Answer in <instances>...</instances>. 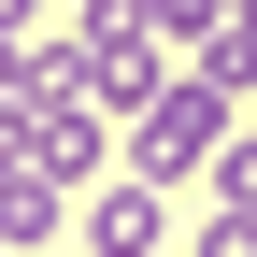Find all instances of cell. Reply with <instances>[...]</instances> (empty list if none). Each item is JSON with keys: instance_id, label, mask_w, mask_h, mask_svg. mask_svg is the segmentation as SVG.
I'll return each mask as SVG.
<instances>
[{"instance_id": "obj_1", "label": "cell", "mask_w": 257, "mask_h": 257, "mask_svg": "<svg viewBox=\"0 0 257 257\" xmlns=\"http://www.w3.org/2000/svg\"><path fill=\"white\" fill-rule=\"evenodd\" d=\"M243 128V86H214V72H172L143 114H128V172H157V186H186V172H214V143Z\"/></svg>"}, {"instance_id": "obj_2", "label": "cell", "mask_w": 257, "mask_h": 257, "mask_svg": "<svg viewBox=\"0 0 257 257\" xmlns=\"http://www.w3.org/2000/svg\"><path fill=\"white\" fill-rule=\"evenodd\" d=\"M172 72H186V57H172V29H157L143 0H100V15H86V100H100L114 128L143 114V100H157Z\"/></svg>"}, {"instance_id": "obj_3", "label": "cell", "mask_w": 257, "mask_h": 257, "mask_svg": "<svg viewBox=\"0 0 257 257\" xmlns=\"http://www.w3.org/2000/svg\"><path fill=\"white\" fill-rule=\"evenodd\" d=\"M172 243V186L157 172H100L86 186V257H157Z\"/></svg>"}, {"instance_id": "obj_4", "label": "cell", "mask_w": 257, "mask_h": 257, "mask_svg": "<svg viewBox=\"0 0 257 257\" xmlns=\"http://www.w3.org/2000/svg\"><path fill=\"white\" fill-rule=\"evenodd\" d=\"M186 72H214V86H243V100H257V0H243V15H214L200 43H186Z\"/></svg>"}, {"instance_id": "obj_5", "label": "cell", "mask_w": 257, "mask_h": 257, "mask_svg": "<svg viewBox=\"0 0 257 257\" xmlns=\"http://www.w3.org/2000/svg\"><path fill=\"white\" fill-rule=\"evenodd\" d=\"M143 15L172 29V43H200V29H214V15H243V0H143Z\"/></svg>"}, {"instance_id": "obj_6", "label": "cell", "mask_w": 257, "mask_h": 257, "mask_svg": "<svg viewBox=\"0 0 257 257\" xmlns=\"http://www.w3.org/2000/svg\"><path fill=\"white\" fill-rule=\"evenodd\" d=\"M57 15V0H0V43H29V29H43Z\"/></svg>"}, {"instance_id": "obj_7", "label": "cell", "mask_w": 257, "mask_h": 257, "mask_svg": "<svg viewBox=\"0 0 257 257\" xmlns=\"http://www.w3.org/2000/svg\"><path fill=\"white\" fill-rule=\"evenodd\" d=\"M29 100V43H0V114H15Z\"/></svg>"}, {"instance_id": "obj_8", "label": "cell", "mask_w": 257, "mask_h": 257, "mask_svg": "<svg viewBox=\"0 0 257 257\" xmlns=\"http://www.w3.org/2000/svg\"><path fill=\"white\" fill-rule=\"evenodd\" d=\"M57 15H100V0H57Z\"/></svg>"}, {"instance_id": "obj_9", "label": "cell", "mask_w": 257, "mask_h": 257, "mask_svg": "<svg viewBox=\"0 0 257 257\" xmlns=\"http://www.w3.org/2000/svg\"><path fill=\"white\" fill-rule=\"evenodd\" d=\"M0 257H43V243H0Z\"/></svg>"}, {"instance_id": "obj_10", "label": "cell", "mask_w": 257, "mask_h": 257, "mask_svg": "<svg viewBox=\"0 0 257 257\" xmlns=\"http://www.w3.org/2000/svg\"><path fill=\"white\" fill-rule=\"evenodd\" d=\"M157 257H200V243H157Z\"/></svg>"}, {"instance_id": "obj_11", "label": "cell", "mask_w": 257, "mask_h": 257, "mask_svg": "<svg viewBox=\"0 0 257 257\" xmlns=\"http://www.w3.org/2000/svg\"><path fill=\"white\" fill-rule=\"evenodd\" d=\"M243 114H257V100H243Z\"/></svg>"}]
</instances>
